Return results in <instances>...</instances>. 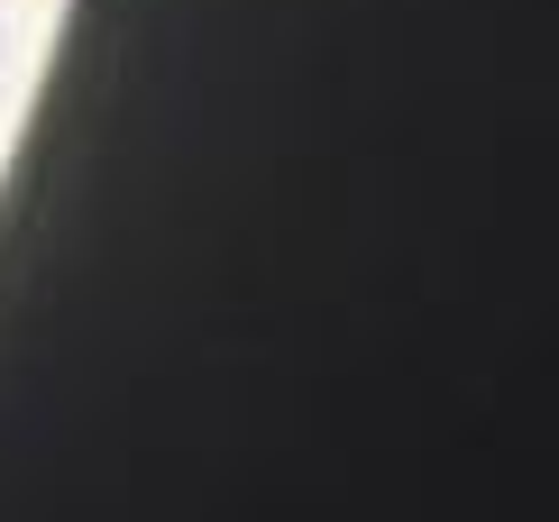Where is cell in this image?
<instances>
[{
	"label": "cell",
	"instance_id": "obj_1",
	"mask_svg": "<svg viewBox=\"0 0 559 522\" xmlns=\"http://www.w3.org/2000/svg\"><path fill=\"white\" fill-rule=\"evenodd\" d=\"M0 46H10V28H0Z\"/></svg>",
	"mask_w": 559,
	"mask_h": 522
}]
</instances>
